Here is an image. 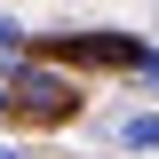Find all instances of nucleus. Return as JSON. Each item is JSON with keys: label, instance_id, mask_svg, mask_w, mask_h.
<instances>
[{"label": "nucleus", "instance_id": "obj_1", "mask_svg": "<svg viewBox=\"0 0 159 159\" xmlns=\"http://www.w3.org/2000/svg\"><path fill=\"white\" fill-rule=\"evenodd\" d=\"M8 88H24V96H8V103H24V111H40V119H48V111H72V80H64V72H40V64H8Z\"/></svg>", "mask_w": 159, "mask_h": 159}, {"label": "nucleus", "instance_id": "obj_2", "mask_svg": "<svg viewBox=\"0 0 159 159\" xmlns=\"http://www.w3.org/2000/svg\"><path fill=\"white\" fill-rule=\"evenodd\" d=\"M111 143L119 151H159V111H119L111 119Z\"/></svg>", "mask_w": 159, "mask_h": 159}, {"label": "nucleus", "instance_id": "obj_3", "mask_svg": "<svg viewBox=\"0 0 159 159\" xmlns=\"http://www.w3.org/2000/svg\"><path fill=\"white\" fill-rule=\"evenodd\" d=\"M16 48H24V24H16V16H0V56H16Z\"/></svg>", "mask_w": 159, "mask_h": 159}, {"label": "nucleus", "instance_id": "obj_4", "mask_svg": "<svg viewBox=\"0 0 159 159\" xmlns=\"http://www.w3.org/2000/svg\"><path fill=\"white\" fill-rule=\"evenodd\" d=\"M135 72H143V80L159 88V48H143V64H135Z\"/></svg>", "mask_w": 159, "mask_h": 159}, {"label": "nucleus", "instance_id": "obj_5", "mask_svg": "<svg viewBox=\"0 0 159 159\" xmlns=\"http://www.w3.org/2000/svg\"><path fill=\"white\" fill-rule=\"evenodd\" d=\"M0 111H8V88H0Z\"/></svg>", "mask_w": 159, "mask_h": 159}, {"label": "nucleus", "instance_id": "obj_6", "mask_svg": "<svg viewBox=\"0 0 159 159\" xmlns=\"http://www.w3.org/2000/svg\"><path fill=\"white\" fill-rule=\"evenodd\" d=\"M0 159H24V151H0Z\"/></svg>", "mask_w": 159, "mask_h": 159}]
</instances>
